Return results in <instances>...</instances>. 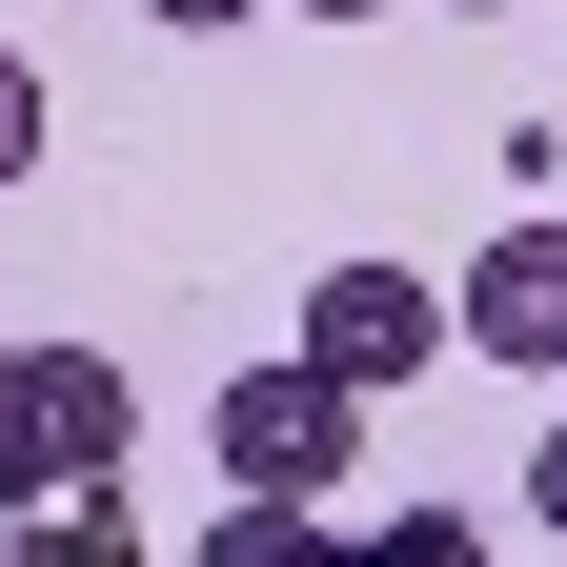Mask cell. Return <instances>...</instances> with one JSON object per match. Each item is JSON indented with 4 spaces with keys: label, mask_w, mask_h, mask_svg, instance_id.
I'll use <instances>...</instances> for the list:
<instances>
[{
    "label": "cell",
    "mask_w": 567,
    "mask_h": 567,
    "mask_svg": "<svg viewBox=\"0 0 567 567\" xmlns=\"http://www.w3.org/2000/svg\"><path fill=\"white\" fill-rule=\"evenodd\" d=\"M203 446H224V507H324L344 446H365V405H344L324 365H244L224 405H203Z\"/></svg>",
    "instance_id": "cell-1"
},
{
    "label": "cell",
    "mask_w": 567,
    "mask_h": 567,
    "mask_svg": "<svg viewBox=\"0 0 567 567\" xmlns=\"http://www.w3.org/2000/svg\"><path fill=\"white\" fill-rule=\"evenodd\" d=\"M425 344H446V284H405V264H324L284 365H324L344 405H385V385H425Z\"/></svg>",
    "instance_id": "cell-2"
},
{
    "label": "cell",
    "mask_w": 567,
    "mask_h": 567,
    "mask_svg": "<svg viewBox=\"0 0 567 567\" xmlns=\"http://www.w3.org/2000/svg\"><path fill=\"white\" fill-rule=\"evenodd\" d=\"M446 344H486V365L567 385V224H547V203H527V224H507V244L446 284Z\"/></svg>",
    "instance_id": "cell-3"
},
{
    "label": "cell",
    "mask_w": 567,
    "mask_h": 567,
    "mask_svg": "<svg viewBox=\"0 0 567 567\" xmlns=\"http://www.w3.org/2000/svg\"><path fill=\"white\" fill-rule=\"evenodd\" d=\"M21 446H41V486H122L142 385L102 365V344H21Z\"/></svg>",
    "instance_id": "cell-4"
},
{
    "label": "cell",
    "mask_w": 567,
    "mask_h": 567,
    "mask_svg": "<svg viewBox=\"0 0 567 567\" xmlns=\"http://www.w3.org/2000/svg\"><path fill=\"white\" fill-rule=\"evenodd\" d=\"M21 567H142V527H122V486H41V527H21Z\"/></svg>",
    "instance_id": "cell-5"
},
{
    "label": "cell",
    "mask_w": 567,
    "mask_h": 567,
    "mask_svg": "<svg viewBox=\"0 0 567 567\" xmlns=\"http://www.w3.org/2000/svg\"><path fill=\"white\" fill-rule=\"evenodd\" d=\"M183 567H344V547H324V507H224Z\"/></svg>",
    "instance_id": "cell-6"
},
{
    "label": "cell",
    "mask_w": 567,
    "mask_h": 567,
    "mask_svg": "<svg viewBox=\"0 0 567 567\" xmlns=\"http://www.w3.org/2000/svg\"><path fill=\"white\" fill-rule=\"evenodd\" d=\"M344 567H486V527H466V507H405V527H365Z\"/></svg>",
    "instance_id": "cell-7"
},
{
    "label": "cell",
    "mask_w": 567,
    "mask_h": 567,
    "mask_svg": "<svg viewBox=\"0 0 567 567\" xmlns=\"http://www.w3.org/2000/svg\"><path fill=\"white\" fill-rule=\"evenodd\" d=\"M21 163H41V61L0 41V183H21Z\"/></svg>",
    "instance_id": "cell-8"
},
{
    "label": "cell",
    "mask_w": 567,
    "mask_h": 567,
    "mask_svg": "<svg viewBox=\"0 0 567 567\" xmlns=\"http://www.w3.org/2000/svg\"><path fill=\"white\" fill-rule=\"evenodd\" d=\"M0 486L41 507V446H21V344H0Z\"/></svg>",
    "instance_id": "cell-9"
},
{
    "label": "cell",
    "mask_w": 567,
    "mask_h": 567,
    "mask_svg": "<svg viewBox=\"0 0 567 567\" xmlns=\"http://www.w3.org/2000/svg\"><path fill=\"white\" fill-rule=\"evenodd\" d=\"M142 21H163V41H224V21H264V0H142Z\"/></svg>",
    "instance_id": "cell-10"
},
{
    "label": "cell",
    "mask_w": 567,
    "mask_h": 567,
    "mask_svg": "<svg viewBox=\"0 0 567 567\" xmlns=\"http://www.w3.org/2000/svg\"><path fill=\"white\" fill-rule=\"evenodd\" d=\"M527 507H547V527H567V425H527Z\"/></svg>",
    "instance_id": "cell-11"
},
{
    "label": "cell",
    "mask_w": 567,
    "mask_h": 567,
    "mask_svg": "<svg viewBox=\"0 0 567 567\" xmlns=\"http://www.w3.org/2000/svg\"><path fill=\"white\" fill-rule=\"evenodd\" d=\"M305 21H385V0H305Z\"/></svg>",
    "instance_id": "cell-12"
},
{
    "label": "cell",
    "mask_w": 567,
    "mask_h": 567,
    "mask_svg": "<svg viewBox=\"0 0 567 567\" xmlns=\"http://www.w3.org/2000/svg\"><path fill=\"white\" fill-rule=\"evenodd\" d=\"M466 21H507V0H466Z\"/></svg>",
    "instance_id": "cell-13"
}]
</instances>
